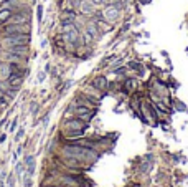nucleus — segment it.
Returning a JSON list of instances; mask_svg holds the SVG:
<instances>
[{
	"label": "nucleus",
	"mask_w": 188,
	"mask_h": 187,
	"mask_svg": "<svg viewBox=\"0 0 188 187\" xmlns=\"http://www.w3.org/2000/svg\"><path fill=\"white\" fill-rule=\"evenodd\" d=\"M32 35L30 33H8V35H0V48H10L18 45H30Z\"/></svg>",
	"instance_id": "1"
},
{
	"label": "nucleus",
	"mask_w": 188,
	"mask_h": 187,
	"mask_svg": "<svg viewBox=\"0 0 188 187\" xmlns=\"http://www.w3.org/2000/svg\"><path fill=\"white\" fill-rule=\"evenodd\" d=\"M101 15H102V18L106 22L114 25V23L119 22V18H121V15H122V5H112V4L104 5L102 10H101Z\"/></svg>",
	"instance_id": "2"
},
{
	"label": "nucleus",
	"mask_w": 188,
	"mask_h": 187,
	"mask_svg": "<svg viewBox=\"0 0 188 187\" xmlns=\"http://www.w3.org/2000/svg\"><path fill=\"white\" fill-rule=\"evenodd\" d=\"M8 33H32V22L30 23H5L0 27V35Z\"/></svg>",
	"instance_id": "3"
},
{
	"label": "nucleus",
	"mask_w": 188,
	"mask_h": 187,
	"mask_svg": "<svg viewBox=\"0 0 188 187\" xmlns=\"http://www.w3.org/2000/svg\"><path fill=\"white\" fill-rule=\"evenodd\" d=\"M21 68H27V65H17V63H8V61L0 60V79L7 81L15 70H21Z\"/></svg>",
	"instance_id": "4"
},
{
	"label": "nucleus",
	"mask_w": 188,
	"mask_h": 187,
	"mask_svg": "<svg viewBox=\"0 0 188 187\" xmlns=\"http://www.w3.org/2000/svg\"><path fill=\"white\" fill-rule=\"evenodd\" d=\"M137 86H139V79L135 78V76H125V78H122L121 91L125 96H130L134 91H137Z\"/></svg>",
	"instance_id": "5"
},
{
	"label": "nucleus",
	"mask_w": 188,
	"mask_h": 187,
	"mask_svg": "<svg viewBox=\"0 0 188 187\" xmlns=\"http://www.w3.org/2000/svg\"><path fill=\"white\" fill-rule=\"evenodd\" d=\"M79 91H83V93H84V94H88L89 98H92V99L99 101V103H101V101L104 99V96H106V93H102V91H101V90H97L96 86H92V85H91V83H89V81L86 83V85H84V86H83V88H81V90H79Z\"/></svg>",
	"instance_id": "6"
},
{
	"label": "nucleus",
	"mask_w": 188,
	"mask_h": 187,
	"mask_svg": "<svg viewBox=\"0 0 188 187\" xmlns=\"http://www.w3.org/2000/svg\"><path fill=\"white\" fill-rule=\"evenodd\" d=\"M74 99L78 101L79 105L88 106V108H91V109H97V108L101 106L99 101H96V99H92V98H89L88 94H84L83 91H78V93L74 94Z\"/></svg>",
	"instance_id": "7"
},
{
	"label": "nucleus",
	"mask_w": 188,
	"mask_h": 187,
	"mask_svg": "<svg viewBox=\"0 0 188 187\" xmlns=\"http://www.w3.org/2000/svg\"><path fill=\"white\" fill-rule=\"evenodd\" d=\"M89 83H91L92 86H96L97 90H101L102 93H106V94L109 93V83L111 81L107 79L106 75H102V73H101V75H96Z\"/></svg>",
	"instance_id": "8"
},
{
	"label": "nucleus",
	"mask_w": 188,
	"mask_h": 187,
	"mask_svg": "<svg viewBox=\"0 0 188 187\" xmlns=\"http://www.w3.org/2000/svg\"><path fill=\"white\" fill-rule=\"evenodd\" d=\"M127 68L130 70V71H134L139 78H142V76L145 75V66H144L140 61H137V60H130V61H129Z\"/></svg>",
	"instance_id": "9"
},
{
	"label": "nucleus",
	"mask_w": 188,
	"mask_h": 187,
	"mask_svg": "<svg viewBox=\"0 0 188 187\" xmlns=\"http://www.w3.org/2000/svg\"><path fill=\"white\" fill-rule=\"evenodd\" d=\"M25 169H27V165H25V162H23V161H17V162H15V177H17L18 180L23 179Z\"/></svg>",
	"instance_id": "10"
},
{
	"label": "nucleus",
	"mask_w": 188,
	"mask_h": 187,
	"mask_svg": "<svg viewBox=\"0 0 188 187\" xmlns=\"http://www.w3.org/2000/svg\"><path fill=\"white\" fill-rule=\"evenodd\" d=\"M12 15H13V12H12L8 7H2L0 8V25H5Z\"/></svg>",
	"instance_id": "11"
},
{
	"label": "nucleus",
	"mask_w": 188,
	"mask_h": 187,
	"mask_svg": "<svg viewBox=\"0 0 188 187\" xmlns=\"http://www.w3.org/2000/svg\"><path fill=\"white\" fill-rule=\"evenodd\" d=\"M172 106H173V109L175 111H178V113H188L187 105H185L183 101L177 99V98H172Z\"/></svg>",
	"instance_id": "12"
},
{
	"label": "nucleus",
	"mask_w": 188,
	"mask_h": 187,
	"mask_svg": "<svg viewBox=\"0 0 188 187\" xmlns=\"http://www.w3.org/2000/svg\"><path fill=\"white\" fill-rule=\"evenodd\" d=\"M23 136H25V126H18V129L15 131V139H13V142H20V141L23 139Z\"/></svg>",
	"instance_id": "13"
},
{
	"label": "nucleus",
	"mask_w": 188,
	"mask_h": 187,
	"mask_svg": "<svg viewBox=\"0 0 188 187\" xmlns=\"http://www.w3.org/2000/svg\"><path fill=\"white\" fill-rule=\"evenodd\" d=\"M7 129L10 131V133H15V131L18 129V118H17V116H15V118L12 119V122L7 126Z\"/></svg>",
	"instance_id": "14"
},
{
	"label": "nucleus",
	"mask_w": 188,
	"mask_h": 187,
	"mask_svg": "<svg viewBox=\"0 0 188 187\" xmlns=\"http://www.w3.org/2000/svg\"><path fill=\"white\" fill-rule=\"evenodd\" d=\"M40 111V103H36V101H32L30 103V113H32L33 116H36V113Z\"/></svg>",
	"instance_id": "15"
},
{
	"label": "nucleus",
	"mask_w": 188,
	"mask_h": 187,
	"mask_svg": "<svg viewBox=\"0 0 188 187\" xmlns=\"http://www.w3.org/2000/svg\"><path fill=\"white\" fill-rule=\"evenodd\" d=\"M5 182H7V187H15V172L8 174L7 179H5Z\"/></svg>",
	"instance_id": "16"
},
{
	"label": "nucleus",
	"mask_w": 188,
	"mask_h": 187,
	"mask_svg": "<svg viewBox=\"0 0 188 187\" xmlns=\"http://www.w3.org/2000/svg\"><path fill=\"white\" fill-rule=\"evenodd\" d=\"M23 162H25V165H30V164H33V162H36L35 156L33 154H25L23 156Z\"/></svg>",
	"instance_id": "17"
},
{
	"label": "nucleus",
	"mask_w": 188,
	"mask_h": 187,
	"mask_svg": "<svg viewBox=\"0 0 188 187\" xmlns=\"http://www.w3.org/2000/svg\"><path fill=\"white\" fill-rule=\"evenodd\" d=\"M48 122H50V113H46V114L43 116V119H41V126H43V128H46V126H48Z\"/></svg>",
	"instance_id": "18"
},
{
	"label": "nucleus",
	"mask_w": 188,
	"mask_h": 187,
	"mask_svg": "<svg viewBox=\"0 0 188 187\" xmlns=\"http://www.w3.org/2000/svg\"><path fill=\"white\" fill-rule=\"evenodd\" d=\"M36 17H38V22L41 23V20H43V7L41 5H38V8H36Z\"/></svg>",
	"instance_id": "19"
},
{
	"label": "nucleus",
	"mask_w": 188,
	"mask_h": 187,
	"mask_svg": "<svg viewBox=\"0 0 188 187\" xmlns=\"http://www.w3.org/2000/svg\"><path fill=\"white\" fill-rule=\"evenodd\" d=\"M46 79V71H38V81L43 83Z\"/></svg>",
	"instance_id": "20"
},
{
	"label": "nucleus",
	"mask_w": 188,
	"mask_h": 187,
	"mask_svg": "<svg viewBox=\"0 0 188 187\" xmlns=\"http://www.w3.org/2000/svg\"><path fill=\"white\" fill-rule=\"evenodd\" d=\"M5 141H7V134H5V133H0V146H2Z\"/></svg>",
	"instance_id": "21"
},
{
	"label": "nucleus",
	"mask_w": 188,
	"mask_h": 187,
	"mask_svg": "<svg viewBox=\"0 0 188 187\" xmlns=\"http://www.w3.org/2000/svg\"><path fill=\"white\" fill-rule=\"evenodd\" d=\"M40 187H61L60 184H41Z\"/></svg>",
	"instance_id": "22"
},
{
	"label": "nucleus",
	"mask_w": 188,
	"mask_h": 187,
	"mask_svg": "<svg viewBox=\"0 0 188 187\" xmlns=\"http://www.w3.org/2000/svg\"><path fill=\"white\" fill-rule=\"evenodd\" d=\"M0 187H7V186H5V180L0 179Z\"/></svg>",
	"instance_id": "23"
}]
</instances>
